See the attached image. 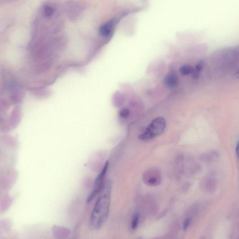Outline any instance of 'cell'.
Instances as JSON below:
<instances>
[{"mask_svg":"<svg viewBox=\"0 0 239 239\" xmlns=\"http://www.w3.org/2000/svg\"><path fill=\"white\" fill-rule=\"evenodd\" d=\"M112 183L106 181L99 193L89 220V227L92 230L100 229L105 223L109 211Z\"/></svg>","mask_w":239,"mask_h":239,"instance_id":"1","label":"cell"},{"mask_svg":"<svg viewBox=\"0 0 239 239\" xmlns=\"http://www.w3.org/2000/svg\"><path fill=\"white\" fill-rule=\"evenodd\" d=\"M165 121L163 117L156 118L151 122L145 131L140 134L138 138L143 141H148L161 135L165 127Z\"/></svg>","mask_w":239,"mask_h":239,"instance_id":"2","label":"cell"},{"mask_svg":"<svg viewBox=\"0 0 239 239\" xmlns=\"http://www.w3.org/2000/svg\"><path fill=\"white\" fill-rule=\"evenodd\" d=\"M108 162H106L101 171L96 178L95 182H94L93 190L87 198V203L90 202L94 198L96 197L97 195L100 193V192L102 189L105 182H106L105 181V179L107 171H108Z\"/></svg>","mask_w":239,"mask_h":239,"instance_id":"3","label":"cell"},{"mask_svg":"<svg viewBox=\"0 0 239 239\" xmlns=\"http://www.w3.org/2000/svg\"><path fill=\"white\" fill-rule=\"evenodd\" d=\"M143 182L149 186H156L161 183V172L156 168H150L147 170L142 176Z\"/></svg>","mask_w":239,"mask_h":239,"instance_id":"4","label":"cell"},{"mask_svg":"<svg viewBox=\"0 0 239 239\" xmlns=\"http://www.w3.org/2000/svg\"><path fill=\"white\" fill-rule=\"evenodd\" d=\"M114 24V20H111L102 25L99 29L100 34L103 37L109 36L113 31Z\"/></svg>","mask_w":239,"mask_h":239,"instance_id":"5","label":"cell"},{"mask_svg":"<svg viewBox=\"0 0 239 239\" xmlns=\"http://www.w3.org/2000/svg\"><path fill=\"white\" fill-rule=\"evenodd\" d=\"M178 76L173 73H171L166 75L164 79V84L168 87H174L178 85Z\"/></svg>","mask_w":239,"mask_h":239,"instance_id":"6","label":"cell"},{"mask_svg":"<svg viewBox=\"0 0 239 239\" xmlns=\"http://www.w3.org/2000/svg\"><path fill=\"white\" fill-rule=\"evenodd\" d=\"M204 66V63L203 61H200L197 64L195 68H194L193 72V77L194 79H198L200 77L201 72Z\"/></svg>","mask_w":239,"mask_h":239,"instance_id":"7","label":"cell"},{"mask_svg":"<svg viewBox=\"0 0 239 239\" xmlns=\"http://www.w3.org/2000/svg\"><path fill=\"white\" fill-rule=\"evenodd\" d=\"M194 68L189 65H184L180 68V72L183 75H189L193 73Z\"/></svg>","mask_w":239,"mask_h":239,"instance_id":"8","label":"cell"},{"mask_svg":"<svg viewBox=\"0 0 239 239\" xmlns=\"http://www.w3.org/2000/svg\"><path fill=\"white\" fill-rule=\"evenodd\" d=\"M139 220V215L138 213H135L133 216L131 223V227L133 230H135L138 227V225Z\"/></svg>","mask_w":239,"mask_h":239,"instance_id":"9","label":"cell"},{"mask_svg":"<svg viewBox=\"0 0 239 239\" xmlns=\"http://www.w3.org/2000/svg\"><path fill=\"white\" fill-rule=\"evenodd\" d=\"M54 9L50 6H46L44 8V14L46 17H50L53 15Z\"/></svg>","mask_w":239,"mask_h":239,"instance_id":"10","label":"cell"},{"mask_svg":"<svg viewBox=\"0 0 239 239\" xmlns=\"http://www.w3.org/2000/svg\"><path fill=\"white\" fill-rule=\"evenodd\" d=\"M191 221H192L191 218H188L185 219L184 223H183V229H184V231H186L188 228L190 224H191Z\"/></svg>","mask_w":239,"mask_h":239,"instance_id":"11","label":"cell"},{"mask_svg":"<svg viewBox=\"0 0 239 239\" xmlns=\"http://www.w3.org/2000/svg\"><path fill=\"white\" fill-rule=\"evenodd\" d=\"M129 115H130V111L127 109H124L122 110L120 113V116L123 118H126L127 117L129 116Z\"/></svg>","mask_w":239,"mask_h":239,"instance_id":"12","label":"cell"},{"mask_svg":"<svg viewBox=\"0 0 239 239\" xmlns=\"http://www.w3.org/2000/svg\"><path fill=\"white\" fill-rule=\"evenodd\" d=\"M236 152L237 156L239 157V142H238V145H237V147H236Z\"/></svg>","mask_w":239,"mask_h":239,"instance_id":"13","label":"cell"},{"mask_svg":"<svg viewBox=\"0 0 239 239\" xmlns=\"http://www.w3.org/2000/svg\"><path fill=\"white\" fill-rule=\"evenodd\" d=\"M235 75L236 76V77L238 78V79H239V68L235 72Z\"/></svg>","mask_w":239,"mask_h":239,"instance_id":"14","label":"cell"}]
</instances>
